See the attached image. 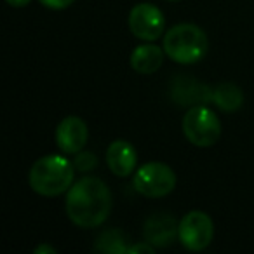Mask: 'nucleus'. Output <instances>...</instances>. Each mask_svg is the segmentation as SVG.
<instances>
[{"label":"nucleus","instance_id":"f257e3e1","mask_svg":"<svg viewBox=\"0 0 254 254\" xmlns=\"http://www.w3.org/2000/svg\"><path fill=\"white\" fill-rule=\"evenodd\" d=\"M66 216L78 228H96L108 219L112 211V191L103 180L85 176L66 191Z\"/></svg>","mask_w":254,"mask_h":254},{"label":"nucleus","instance_id":"f03ea898","mask_svg":"<svg viewBox=\"0 0 254 254\" xmlns=\"http://www.w3.org/2000/svg\"><path fill=\"white\" fill-rule=\"evenodd\" d=\"M75 166L63 155L49 153L39 159L28 173V183L42 197H58L73 185Z\"/></svg>","mask_w":254,"mask_h":254},{"label":"nucleus","instance_id":"7ed1b4c3","mask_svg":"<svg viewBox=\"0 0 254 254\" xmlns=\"http://www.w3.org/2000/svg\"><path fill=\"white\" fill-rule=\"evenodd\" d=\"M162 47L167 58L174 63L193 64L205 58L209 51V39L200 26L193 23H180L166 32Z\"/></svg>","mask_w":254,"mask_h":254},{"label":"nucleus","instance_id":"20e7f679","mask_svg":"<svg viewBox=\"0 0 254 254\" xmlns=\"http://www.w3.org/2000/svg\"><path fill=\"white\" fill-rule=\"evenodd\" d=\"M183 134L193 146L209 148L221 138V120L205 105L191 106L183 117Z\"/></svg>","mask_w":254,"mask_h":254},{"label":"nucleus","instance_id":"39448f33","mask_svg":"<svg viewBox=\"0 0 254 254\" xmlns=\"http://www.w3.org/2000/svg\"><path fill=\"white\" fill-rule=\"evenodd\" d=\"M134 190L146 198H160L176 188V174L164 162H146L134 173Z\"/></svg>","mask_w":254,"mask_h":254},{"label":"nucleus","instance_id":"423d86ee","mask_svg":"<svg viewBox=\"0 0 254 254\" xmlns=\"http://www.w3.org/2000/svg\"><path fill=\"white\" fill-rule=\"evenodd\" d=\"M214 237V225L207 212L190 211L180 221V242L188 251H204Z\"/></svg>","mask_w":254,"mask_h":254},{"label":"nucleus","instance_id":"0eeeda50","mask_svg":"<svg viewBox=\"0 0 254 254\" xmlns=\"http://www.w3.org/2000/svg\"><path fill=\"white\" fill-rule=\"evenodd\" d=\"M129 28L136 39L153 42L166 32V18L157 5L141 2L136 4L129 12Z\"/></svg>","mask_w":254,"mask_h":254},{"label":"nucleus","instance_id":"6e6552de","mask_svg":"<svg viewBox=\"0 0 254 254\" xmlns=\"http://www.w3.org/2000/svg\"><path fill=\"white\" fill-rule=\"evenodd\" d=\"M56 145L66 155H77L87 143V124L77 115H68L56 127Z\"/></svg>","mask_w":254,"mask_h":254},{"label":"nucleus","instance_id":"1a4fd4ad","mask_svg":"<svg viewBox=\"0 0 254 254\" xmlns=\"http://www.w3.org/2000/svg\"><path fill=\"white\" fill-rule=\"evenodd\" d=\"M171 98L180 106H197L212 103V89L193 78L178 77L171 84Z\"/></svg>","mask_w":254,"mask_h":254},{"label":"nucleus","instance_id":"9d476101","mask_svg":"<svg viewBox=\"0 0 254 254\" xmlns=\"http://www.w3.org/2000/svg\"><path fill=\"white\" fill-rule=\"evenodd\" d=\"M143 237L153 247L171 246L180 237V223L171 214H153L143 225Z\"/></svg>","mask_w":254,"mask_h":254},{"label":"nucleus","instance_id":"9b49d317","mask_svg":"<svg viewBox=\"0 0 254 254\" xmlns=\"http://www.w3.org/2000/svg\"><path fill=\"white\" fill-rule=\"evenodd\" d=\"M106 164L110 171L119 178H127L136 173L138 166V152L126 139H115L106 148Z\"/></svg>","mask_w":254,"mask_h":254},{"label":"nucleus","instance_id":"f8f14e48","mask_svg":"<svg viewBox=\"0 0 254 254\" xmlns=\"http://www.w3.org/2000/svg\"><path fill=\"white\" fill-rule=\"evenodd\" d=\"M164 47H159L152 42L138 46L131 54V66L141 75H152L162 66L164 63Z\"/></svg>","mask_w":254,"mask_h":254},{"label":"nucleus","instance_id":"ddd939ff","mask_svg":"<svg viewBox=\"0 0 254 254\" xmlns=\"http://www.w3.org/2000/svg\"><path fill=\"white\" fill-rule=\"evenodd\" d=\"M212 103L223 112H237L244 103V92L239 85L232 82H225L212 89Z\"/></svg>","mask_w":254,"mask_h":254},{"label":"nucleus","instance_id":"4468645a","mask_svg":"<svg viewBox=\"0 0 254 254\" xmlns=\"http://www.w3.org/2000/svg\"><path fill=\"white\" fill-rule=\"evenodd\" d=\"M124 235L119 230H108L101 233L96 242V249L103 253H129V246L124 242Z\"/></svg>","mask_w":254,"mask_h":254},{"label":"nucleus","instance_id":"2eb2a0df","mask_svg":"<svg viewBox=\"0 0 254 254\" xmlns=\"http://www.w3.org/2000/svg\"><path fill=\"white\" fill-rule=\"evenodd\" d=\"M98 164V159H96L94 153L91 152H78L77 157L73 160L75 169L82 171V173H87V171H92Z\"/></svg>","mask_w":254,"mask_h":254},{"label":"nucleus","instance_id":"dca6fc26","mask_svg":"<svg viewBox=\"0 0 254 254\" xmlns=\"http://www.w3.org/2000/svg\"><path fill=\"white\" fill-rule=\"evenodd\" d=\"M39 2L47 9H53V11H63V9L70 7L75 0H39Z\"/></svg>","mask_w":254,"mask_h":254},{"label":"nucleus","instance_id":"f3484780","mask_svg":"<svg viewBox=\"0 0 254 254\" xmlns=\"http://www.w3.org/2000/svg\"><path fill=\"white\" fill-rule=\"evenodd\" d=\"M44 253H47V254H56V249H54V247H51V246H47V244H42V246H39L35 249V254H44Z\"/></svg>","mask_w":254,"mask_h":254},{"label":"nucleus","instance_id":"a211bd4d","mask_svg":"<svg viewBox=\"0 0 254 254\" xmlns=\"http://www.w3.org/2000/svg\"><path fill=\"white\" fill-rule=\"evenodd\" d=\"M11 7H26V5L32 2V0H5Z\"/></svg>","mask_w":254,"mask_h":254},{"label":"nucleus","instance_id":"6ab92c4d","mask_svg":"<svg viewBox=\"0 0 254 254\" xmlns=\"http://www.w3.org/2000/svg\"><path fill=\"white\" fill-rule=\"evenodd\" d=\"M167 2H178V0H167Z\"/></svg>","mask_w":254,"mask_h":254}]
</instances>
